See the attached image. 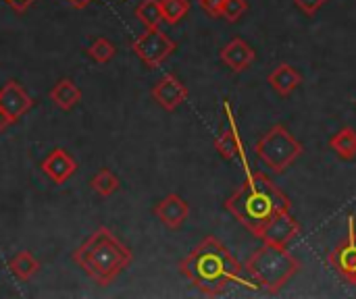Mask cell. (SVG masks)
Listing matches in <instances>:
<instances>
[{"instance_id": "cell-6", "label": "cell", "mask_w": 356, "mask_h": 299, "mask_svg": "<svg viewBox=\"0 0 356 299\" xmlns=\"http://www.w3.org/2000/svg\"><path fill=\"white\" fill-rule=\"evenodd\" d=\"M215 148L219 152V156L223 160H234L238 158L246 169H250V162L246 158V150H244V142L240 137V129L236 123V114L234 108L229 104V100H223V123H221V131L215 137Z\"/></svg>"}, {"instance_id": "cell-25", "label": "cell", "mask_w": 356, "mask_h": 299, "mask_svg": "<svg viewBox=\"0 0 356 299\" xmlns=\"http://www.w3.org/2000/svg\"><path fill=\"white\" fill-rule=\"evenodd\" d=\"M198 2H200L202 10L209 12L211 17H221V6L225 0H198Z\"/></svg>"}, {"instance_id": "cell-11", "label": "cell", "mask_w": 356, "mask_h": 299, "mask_svg": "<svg viewBox=\"0 0 356 299\" xmlns=\"http://www.w3.org/2000/svg\"><path fill=\"white\" fill-rule=\"evenodd\" d=\"M152 98L159 102L161 108H165L167 112H173L188 100V87L175 75H165L152 87Z\"/></svg>"}, {"instance_id": "cell-20", "label": "cell", "mask_w": 356, "mask_h": 299, "mask_svg": "<svg viewBox=\"0 0 356 299\" xmlns=\"http://www.w3.org/2000/svg\"><path fill=\"white\" fill-rule=\"evenodd\" d=\"M136 17L144 23L146 29L159 27L163 23V10L161 0H142L136 8Z\"/></svg>"}, {"instance_id": "cell-8", "label": "cell", "mask_w": 356, "mask_h": 299, "mask_svg": "<svg viewBox=\"0 0 356 299\" xmlns=\"http://www.w3.org/2000/svg\"><path fill=\"white\" fill-rule=\"evenodd\" d=\"M346 239L342 244H338L327 260L330 266L338 273V277H342L344 281H348L350 285L356 287V216L348 214V223H346Z\"/></svg>"}, {"instance_id": "cell-17", "label": "cell", "mask_w": 356, "mask_h": 299, "mask_svg": "<svg viewBox=\"0 0 356 299\" xmlns=\"http://www.w3.org/2000/svg\"><path fill=\"white\" fill-rule=\"evenodd\" d=\"M50 100L60 108V110H71L79 100L81 92L71 79H60L52 89H50Z\"/></svg>"}, {"instance_id": "cell-10", "label": "cell", "mask_w": 356, "mask_h": 299, "mask_svg": "<svg viewBox=\"0 0 356 299\" xmlns=\"http://www.w3.org/2000/svg\"><path fill=\"white\" fill-rule=\"evenodd\" d=\"M154 216L167 227V229H181L184 223L190 216V204L177 196V194H169L167 198H163L156 206H154Z\"/></svg>"}, {"instance_id": "cell-19", "label": "cell", "mask_w": 356, "mask_h": 299, "mask_svg": "<svg viewBox=\"0 0 356 299\" xmlns=\"http://www.w3.org/2000/svg\"><path fill=\"white\" fill-rule=\"evenodd\" d=\"M90 185H92V189H94L100 198H111L113 194L119 191V179H117V175H115L113 171H108V169H100V171L94 175V179L90 181Z\"/></svg>"}, {"instance_id": "cell-2", "label": "cell", "mask_w": 356, "mask_h": 299, "mask_svg": "<svg viewBox=\"0 0 356 299\" xmlns=\"http://www.w3.org/2000/svg\"><path fill=\"white\" fill-rule=\"evenodd\" d=\"M244 173L246 177L242 185L225 200V210L244 229L259 237L267 221L280 210H290L292 202L265 173L252 171V166Z\"/></svg>"}, {"instance_id": "cell-9", "label": "cell", "mask_w": 356, "mask_h": 299, "mask_svg": "<svg viewBox=\"0 0 356 299\" xmlns=\"http://www.w3.org/2000/svg\"><path fill=\"white\" fill-rule=\"evenodd\" d=\"M300 223L292 216L290 210H280L275 212L267 225L261 229L259 237L263 244H269V246H280V248H288L298 235H300Z\"/></svg>"}, {"instance_id": "cell-26", "label": "cell", "mask_w": 356, "mask_h": 299, "mask_svg": "<svg viewBox=\"0 0 356 299\" xmlns=\"http://www.w3.org/2000/svg\"><path fill=\"white\" fill-rule=\"evenodd\" d=\"M13 10H17V12H25L31 4H35L38 0H4Z\"/></svg>"}, {"instance_id": "cell-7", "label": "cell", "mask_w": 356, "mask_h": 299, "mask_svg": "<svg viewBox=\"0 0 356 299\" xmlns=\"http://www.w3.org/2000/svg\"><path fill=\"white\" fill-rule=\"evenodd\" d=\"M131 48L150 69H154L163 65L175 52L177 46L165 31H161L159 27H152V29H146V33L140 35L131 44Z\"/></svg>"}, {"instance_id": "cell-21", "label": "cell", "mask_w": 356, "mask_h": 299, "mask_svg": "<svg viewBox=\"0 0 356 299\" xmlns=\"http://www.w3.org/2000/svg\"><path fill=\"white\" fill-rule=\"evenodd\" d=\"M86 54L96 60V62H108L115 54H117V48L113 46L111 40L106 37H94L88 46H86Z\"/></svg>"}, {"instance_id": "cell-22", "label": "cell", "mask_w": 356, "mask_h": 299, "mask_svg": "<svg viewBox=\"0 0 356 299\" xmlns=\"http://www.w3.org/2000/svg\"><path fill=\"white\" fill-rule=\"evenodd\" d=\"M161 10H163V21L175 25L190 12V0H161Z\"/></svg>"}, {"instance_id": "cell-14", "label": "cell", "mask_w": 356, "mask_h": 299, "mask_svg": "<svg viewBox=\"0 0 356 299\" xmlns=\"http://www.w3.org/2000/svg\"><path fill=\"white\" fill-rule=\"evenodd\" d=\"M31 104L33 102H31L29 94L23 89L21 83L10 79V81H6L2 85V89H0V108L6 110L13 117V121L21 119L31 108Z\"/></svg>"}, {"instance_id": "cell-4", "label": "cell", "mask_w": 356, "mask_h": 299, "mask_svg": "<svg viewBox=\"0 0 356 299\" xmlns=\"http://www.w3.org/2000/svg\"><path fill=\"white\" fill-rule=\"evenodd\" d=\"M300 260L288 252V248L269 244L254 250L244 264V273L267 293H280L300 273Z\"/></svg>"}, {"instance_id": "cell-24", "label": "cell", "mask_w": 356, "mask_h": 299, "mask_svg": "<svg viewBox=\"0 0 356 299\" xmlns=\"http://www.w3.org/2000/svg\"><path fill=\"white\" fill-rule=\"evenodd\" d=\"M325 2H327V0H294V4H296L305 15H309V17L317 15V12L325 6Z\"/></svg>"}, {"instance_id": "cell-27", "label": "cell", "mask_w": 356, "mask_h": 299, "mask_svg": "<svg viewBox=\"0 0 356 299\" xmlns=\"http://www.w3.org/2000/svg\"><path fill=\"white\" fill-rule=\"evenodd\" d=\"M13 123H15V121H13V117H10L6 110H2V108H0V131H6Z\"/></svg>"}, {"instance_id": "cell-1", "label": "cell", "mask_w": 356, "mask_h": 299, "mask_svg": "<svg viewBox=\"0 0 356 299\" xmlns=\"http://www.w3.org/2000/svg\"><path fill=\"white\" fill-rule=\"evenodd\" d=\"M179 271L192 281V285L209 296L217 298L225 293L229 285H242L246 289H261L250 277H244V266L234 258V254L213 235L204 237L186 260H181Z\"/></svg>"}, {"instance_id": "cell-28", "label": "cell", "mask_w": 356, "mask_h": 299, "mask_svg": "<svg viewBox=\"0 0 356 299\" xmlns=\"http://www.w3.org/2000/svg\"><path fill=\"white\" fill-rule=\"evenodd\" d=\"M67 2H69L71 6H75V8H83V6H88L92 0H67Z\"/></svg>"}, {"instance_id": "cell-23", "label": "cell", "mask_w": 356, "mask_h": 299, "mask_svg": "<svg viewBox=\"0 0 356 299\" xmlns=\"http://www.w3.org/2000/svg\"><path fill=\"white\" fill-rule=\"evenodd\" d=\"M248 10V0H225L221 6V17L229 23H236L242 19V15Z\"/></svg>"}, {"instance_id": "cell-12", "label": "cell", "mask_w": 356, "mask_h": 299, "mask_svg": "<svg viewBox=\"0 0 356 299\" xmlns=\"http://www.w3.org/2000/svg\"><path fill=\"white\" fill-rule=\"evenodd\" d=\"M42 171H44V175H46L52 183L63 185V183H67V181L77 173V160H75L67 150L56 148V150H52V152L46 156V160L42 162Z\"/></svg>"}, {"instance_id": "cell-15", "label": "cell", "mask_w": 356, "mask_h": 299, "mask_svg": "<svg viewBox=\"0 0 356 299\" xmlns=\"http://www.w3.org/2000/svg\"><path fill=\"white\" fill-rule=\"evenodd\" d=\"M267 81L275 94H280L282 98H288L302 85V73L296 67H292L290 62H280L269 73Z\"/></svg>"}, {"instance_id": "cell-5", "label": "cell", "mask_w": 356, "mask_h": 299, "mask_svg": "<svg viewBox=\"0 0 356 299\" xmlns=\"http://www.w3.org/2000/svg\"><path fill=\"white\" fill-rule=\"evenodd\" d=\"M254 154L267 169H271L275 175H282L302 156V144L288 127L275 125L257 142Z\"/></svg>"}, {"instance_id": "cell-13", "label": "cell", "mask_w": 356, "mask_h": 299, "mask_svg": "<svg viewBox=\"0 0 356 299\" xmlns=\"http://www.w3.org/2000/svg\"><path fill=\"white\" fill-rule=\"evenodd\" d=\"M219 56H221V60H223L232 71H236V73L246 71V69L257 60L254 48H252L246 40H242V37H234L232 42H227V44L221 48Z\"/></svg>"}, {"instance_id": "cell-18", "label": "cell", "mask_w": 356, "mask_h": 299, "mask_svg": "<svg viewBox=\"0 0 356 299\" xmlns=\"http://www.w3.org/2000/svg\"><path fill=\"white\" fill-rule=\"evenodd\" d=\"M8 271L13 273L15 279H19V281H29V279L40 271V262H38L29 252H19V254L8 262Z\"/></svg>"}, {"instance_id": "cell-16", "label": "cell", "mask_w": 356, "mask_h": 299, "mask_svg": "<svg viewBox=\"0 0 356 299\" xmlns=\"http://www.w3.org/2000/svg\"><path fill=\"white\" fill-rule=\"evenodd\" d=\"M330 148L336 152L338 158L350 162L356 158V129L355 127H342L338 133L330 137Z\"/></svg>"}, {"instance_id": "cell-3", "label": "cell", "mask_w": 356, "mask_h": 299, "mask_svg": "<svg viewBox=\"0 0 356 299\" xmlns=\"http://www.w3.org/2000/svg\"><path fill=\"white\" fill-rule=\"evenodd\" d=\"M134 260L131 250L121 244L111 229L100 227L73 252V262L100 287H108Z\"/></svg>"}]
</instances>
